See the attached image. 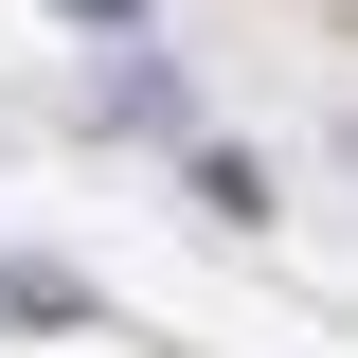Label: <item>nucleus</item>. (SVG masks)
Segmentation results:
<instances>
[{
  "mask_svg": "<svg viewBox=\"0 0 358 358\" xmlns=\"http://www.w3.org/2000/svg\"><path fill=\"white\" fill-rule=\"evenodd\" d=\"M54 18H90V36H126V18H143V0H54Z\"/></svg>",
  "mask_w": 358,
  "mask_h": 358,
  "instance_id": "1",
  "label": "nucleus"
}]
</instances>
